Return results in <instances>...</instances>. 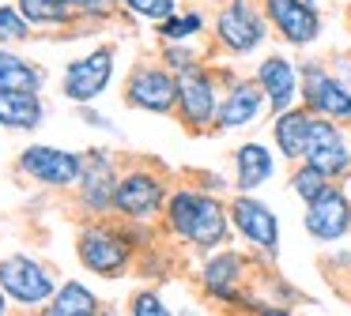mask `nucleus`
Wrapping results in <instances>:
<instances>
[{"label":"nucleus","instance_id":"423d86ee","mask_svg":"<svg viewBox=\"0 0 351 316\" xmlns=\"http://www.w3.org/2000/svg\"><path fill=\"white\" fill-rule=\"evenodd\" d=\"M265 15L287 45H310L321 34L317 4L310 0H265Z\"/></svg>","mask_w":351,"mask_h":316},{"label":"nucleus","instance_id":"9b49d317","mask_svg":"<svg viewBox=\"0 0 351 316\" xmlns=\"http://www.w3.org/2000/svg\"><path fill=\"white\" fill-rule=\"evenodd\" d=\"M0 286H4L12 298L27 301V305H34V301H46L49 290H53L46 267H38V263L27 260V256H12V260L0 263Z\"/></svg>","mask_w":351,"mask_h":316},{"label":"nucleus","instance_id":"ddd939ff","mask_svg":"<svg viewBox=\"0 0 351 316\" xmlns=\"http://www.w3.org/2000/svg\"><path fill=\"white\" fill-rule=\"evenodd\" d=\"M19 166H23L31 177L46 181V185H72V181L80 177V158L69 155V150H53V147H31V150H23Z\"/></svg>","mask_w":351,"mask_h":316},{"label":"nucleus","instance_id":"4468645a","mask_svg":"<svg viewBox=\"0 0 351 316\" xmlns=\"http://www.w3.org/2000/svg\"><path fill=\"white\" fill-rule=\"evenodd\" d=\"M129 102L140 105V109L167 113L178 102V83L167 72H159V68H140L129 83Z\"/></svg>","mask_w":351,"mask_h":316},{"label":"nucleus","instance_id":"f8f14e48","mask_svg":"<svg viewBox=\"0 0 351 316\" xmlns=\"http://www.w3.org/2000/svg\"><path fill=\"white\" fill-rule=\"evenodd\" d=\"M110 49H99L91 53V57L76 60V64L69 68V75H64V94L72 98V102H91L95 94H102L110 83V72H114V64H110Z\"/></svg>","mask_w":351,"mask_h":316},{"label":"nucleus","instance_id":"2eb2a0df","mask_svg":"<svg viewBox=\"0 0 351 316\" xmlns=\"http://www.w3.org/2000/svg\"><path fill=\"white\" fill-rule=\"evenodd\" d=\"M159 200H162V185H159V177H152V173H132V177L117 181L114 203L125 211V215L147 218V215H155Z\"/></svg>","mask_w":351,"mask_h":316},{"label":"nucleus","instance_id":"4be33fe9","mask_svg":"<svg viewBox=\"0 0 351 316\" xmlns=\"http://www.w3.org/2000/svg\"><path fill=\"white\" fill-rule=\"evenodd\" d=\"M114 192H117V181H114V173H110V162L102 158V150H95L91 170H87V200H91L95 207H106V203L114 200Z\"/></svg>","mask_w":351,"mask_h":316},{"label":"nucleus","instance_id":"7ed1b4c3","mask_svg":"<svg viewBox=\"0 0 351 316\" xmlns=\"http://www.w3.org/2000/svg\"><path fill=\"white\" fill-rule=\"evenodd\" d=\"M215 38L230 53H253L268 38V23L250 0H230L219 12V19H215Z\"/></svg>","mask_w":351,"mask_h":316},{"label":"nucleus","instance_id":"cd10ccee","mask_svg":"<svg viewBox=\"0 0 351 316\" xmlns=\"http://www.w3.org/2000/svg\"><path fill=\"white\" fill-rule=\"evenodd\" d=\"M0 38H27V23L19 19L16 12H8V8H0Z\"/></svg>","mask_w":351,"mask_h":316},{"label":"nucleus","instance_id":"39448f33","mask_svg":"<svg viewBox=\"0 0 351 316\" xmlns=\"http://www.w3.org/2000/svg\"><path fill=\"white\" fill-rule=\"evenodd\" d=\"M230 222H234V230L242 233L250 245H257L261 252L276 256V248H280V218L272 215L268 203H261V200H253L250 192H242L230 203Z\"/></svg>","mask_w":351,"mask_h":316},{"label":"nucleus","instance_id":"7c9ffc66","mask_svg":"<svg viewBox=\"0 0 351 316\" xmlns=\"http://www.w3.org/2000/svg\"><path fill=\"white\" fill-rule=\"evenodd\" d=\"M0 313H4V298H0Z\"/></svg>","mask_w":351,"mask_h":316},{"label":"nucleus","instance_id":"6e6552de","mask_svg":"<svg viewBox=\"0 0 351 316\" xmlns=\"http://www.w3.org/2000/svg\"><path fill=\"white\" fill-rule=\"evenodd\" d=\"M178 102H182V117L193 128H208L219 113V98H215V83L208 72H200L197 64L185 68L178 79Z\"/></svg>","mask_w":351,"mask_h":316},{"label":"nucleus","instance_id":"f257e3e1","mask_svg":"<svg viewBox=\"0 0 351 316\" xmlns=\"http://www.w3.org/2000/svg\"><path fill=\"white\" fill-rule=\"evenodd\" d=\"M170 230L200 248H215L230 233V211L215 196L182 188L170 196Z\"/></svg>","mask_w":351,"mask_h":316},{"label":"nucleus","instance_id":"a878e982","mask_svg":"<svg viewBox=\"0 0 351 316\" xmlns=\"http://www.w3.org/2000/svg\"><path fill=\"white\" fill-rule=\"evenodd\" d=\"M200 27H204V19H200L197 12L182 15V19H174V15H170V19H162V34H167L170 42H185V38H193Z\"/></svg>","mask_w":351,"mask_h":316},{"label":"nucleus","instance_id":"bb28decb","mask_svg":"<svg viewBox=\"0 0 351 316\" xmlns=\"http://www.w3.org/2000/svg\"><path fill=\"white\" fill-rule=\"evenodd\" d=\"M125 4H129L136 15H144V19H170L174 8H178V0H125Z\"/></svg>","mask_w":351,"mask_h":316},{"label":"nucleus","instance_id":"20e7f679","mask_svg":"<svg viewBox=\"0 0 351 316\" xmlns=\"http://www.w3.org/2000/svg\"><path fill=\"white\" fill-rule=\"evenodd\" d=\"M302 105L310 113H317V117L348 120L351 117V90L328 68L306 64L302 68Z\"/></svg>","mask_w":351,"mask_h":316},{"label":"nucleus","instance_id":"72a5a7b5","mask_svg":"<svg viewBox=\"0 0 351 316\" xmlns=\"http://www.w3.org/2000/svg\"><path fill=\"white\" fill-rule=\"evenodd\" d=\"M348 124H351V117H348Z\"/></svg>","mask_w":351,"mask_h":316},{"label":"nucleus","instance_id":"0eeeda50","mask_svg":"<svg viewBox=\"0 0 351 316\" xmlns=\"http://www.w3.org/2000/svg\"><path fill=\"white\" fill-rule=\"evenodd\" d=\"M306 233L317 241H340L351 230V200L343 196V188L328 185L317 200L306 203V218H302Z\"/></svg>","mask_w":351,"mask_h":316},{"label":"nucleus","instance_id":"c85d7f7f","mask_svg":"<svg viewBox=\"0 0 351 316\" xmlns=\"http://www.w3.org/2000/svg\"><path fill=\"white\" fill-rule=\"evenodd\" d=\"M132 313H136V316H167V305H162L155 293H144V298H136Z\"/></svg>","mask_w":351,"mask_h":316},{"label":"nucleus","instance_id":"393cba45","mask_svg":"<svg viewBox=\"0 0 351 316\" xmlns=\"http://www.w3.org/2000/svg\"><path fill=\"white\" fill-rule=\"evenodd\" d=\"M19 12L31 23H61L69 15L61 0H19Z\"/></svg>","mask_w":351,"mask_h":316},{"label":"nucleus","instance_id":"2f4dec72","mask_svg":"<svg viewBox=\"0 0 351 316\" xmlns=\"http://www.w3.org/2000/svg\"><path fill=\"white\" fill-rule=\"evenodd\" d=\"M348 15H351V4H348Z\"/></svg>","mask_w":351,"mask_h":316},{"label":"nucleus","instance_id":"f3484780","mask_svg":"<svg viewBox=\"0 0 351 316\" xmlns=\"http://www.w3.org/2000/svg\"><path fill=\"white\" fill-rule=\"evenodd\" d=\"M276 173V158L265 143H242L234 150V185L238 192H253L261 188L265 181H272Z\"/></svg>","mask_w":351,"mask_h":316},{"label":"nucleus","instance_id":"412c9836","mask_svg":"<svg viewBox=\"0 0 351 316\" xmlns=\"http://www.w3.org/2000/svg\"><path fill=\"white\" fill-rule=\"evenodd\" d=\"M42 120V105L34 94H0V124L34 128Z\"/></svg>","mask_w":351,"mask_h":316},{"label":"nucleus","instance_id":"f03ea898","mask_svg":"<svg viewBox=\"0 0 351 316\" xmlns=\"http://www.w3.org/2000/svg\"><path fill=\"white\" fill-rule=\"evenodd\" d=\"M302 162L325 170L328 177H351V147H348V135L340 132L332 117H317L313 113L310 120V135H306V150H302Z\"/></svg>","mask_w":351,"mask_h":316},{"label":"nucleus","instance_id":"a211bd4d","mask_svg":"<svg viewBox=\"0 0 351 316\" xmlns=\"http://www.w3.org/2000/svg\"><path fill=\"white\" fill-rule=\"evenodd\" d=\"M80 256H84V263L91 271L114 275V271L125 263L129 248H125L121 237H114V233H106V230H87L84 237H80Z\"/></svg>","mask_w":351,"mask_h":316},{"label":"nucleus","instance_id":"b1692460","mask_svg":"<svg viewBox=\"0 0 351 316\" xmlns=\"http://www.w3.org/2000/svg\"><path fill=\"white\" fill-rule=\"evenodd\" d=\"M328 185H332V177H328L325 170H317V166H310V162H302L295 173H291V192H295L302 203L317 200Z\"/></svg>","mask_w":351,"mask_h":316},{"label":"nucleus","instance_id":"9d476101","mask_svg":"<svg viewBox=\"0 0 351 316\" xmlns=\"http://www.w3.org/2000/svg\"><path fill=\"white\" fill-rule=\"evenodd\" d=\"M268 105V94L261 90L257 79H238L230 87V94L219 102V113H215V124L223 132H234V128H245L261 117V109Z\"/></svg>","mask_w":351,"mask_h":316},{"label":"nucleus","instance_id":"aec40b11","mask_svg":"<svg viewBox=\"0 0 351 316\" xmlns=\"http://www.w3.org/2000/svg\"><path fill=\"white\" fill-rule=\"evenodd\" d=\"M38 83H42L38 72L27 60L12 57V53H0V94H34Z\"/></svg>","mask_w":351,"mask_h":316},{"label":"nucleus","instance_id":"473e14b6","mask_svg":"<svg viewBox=\"0 0 351 316\" xmlns=\"http://www.w3.org/2000/svg\"><path fill=\"white\" fill-rule=\"evenodd\" d=\"M310 4H317V0H310Z\"/></svg>","mask_w":351,"mask_h":316},{"label":"nucleus","instance_id":"1a4fd4ad","mask_svg":"<svg viewBox=\"0 0 351 316\" xmlns=\"http://www.w3.org/2000/svg\"><path fill=\"white\" fill-rule=\"evenodd\" d=\"M257 83L261 90L268 94V109L272 113H283L295 105L298 98V68L291 57H283V53H272V57H265L257 64Z\"/></svg>","mask_w":351,"mask_h":316},{"label":"nucleus","instance_id":"6ab92c4d","mask_svg":"<svg viewBox=\"0 0 351 316\" xmlns=\"http://www.w3.org/2000/svg\"><path fill=\"white\" fill-rule=\"evenodd\" d=\"M238 282H242V256L238 252H215L204 263V286L212 298L234 301L238 298Z\"/></svg>","mask_w":351,"mask_h":316},{"label":"nucleus","instance_id":"5701e85b","mask_svg":"<svg viewBox=\"0 0 351 316\" xmlns=\"http://www.w3.org/2000/svg\"><path fill=\"white\" fill-rule=\"evenodd\" d=\"M49 313L53 316H87V313H95V293L84 290L80 282H69V286H61V293L53 298Z\"/></svg>","mask_w":351,"mask_h":316},{"label":"nucleus","instance_id":"dca6fc26","mask_svg":"<svg viewBox=\"0 0 351 316\" xmlns=\"http://www.w3.org/2000/svg\"><path fill=\"white\" fill-rule=\"evenodd\" d=\"M310 120L313 113L306 105H291V109L276 113L272 120V140L280 147V155L287 162H302V150H306V135H310Z\"/></svg>","mask_w":351,"mask_h":316},{"label":"nucleus","instance_id":"c756f323","mask_svg":"<svg viewBox=\"0 0 351 316\" xmlns=\"http://www.w3.org/2000/svg\"><path fill=\"white\" fill-rule=\"evenodd\" d=\"M69 8H102V0H61Z\"/></svg>","mask_w":351,"mask_h":316}]
</instances>
